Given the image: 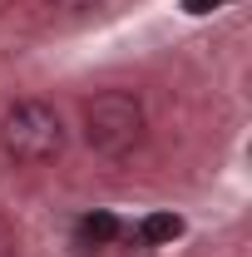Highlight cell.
Masks as SVG:
<instances>
[{
  "label": "cell",
  "mask_w": 252,
  "mask_h": 257,
  "mask_svg": "<svg viewBox=\"0 0 252 257\" xmlns=\"http://www.w3.org/2000/svg\"><path fill=\"white\" fill-rule=\"evenodd\" d=\"M84 139L104 159H124L144 139V104L129 89H104L84 104Z\"/></svg>",
  "instance_id": "1"
},
{
  "label": "cell",
  "mask_w": 252,
  "mask_h": 257,
  "mask_svg": "<svg viewBox=\"0 0 252 257\" xmlns=\"http://www.w3.org/2000/svg\"><path fill=\"white\" fill-rule=\"evenodd\" d=\"M0 144L15 163H50L64 149L60 114L45 99H20V104H10V114L0 124Z\"/></svg>",
  "instance_id": "2"
},
{
  "label": "cell",
  "mask_w": 252,
  "mask_h": 257,
  "mask_svg": "<svg viewBox=\"0 0 252 257\" xmlns=\"http://www.w3.org/2000/svg\"><path fill=\"white\" fill-rule=\"evenodd\" d=\"M114 237H119V218H114V213H89V218H79V232H74L79 252H94V247H109Z\"/></svg>",
  "instance_id": "3"
},
{
  "label": "cell",
  "mask_w": 252,
  "mask_h": 257,
  "mask_svg": "<svg viewBox=\"0 0 252 257\" xmlns=\"http://www.w3.org/2000/svg\"><path fill=\"white\" fill-rule=\"evenodd\" d=\"M178 232H183V218H178V213H149V218L139 223V237H144V242H173Z\"/></svg>",
  "instance_id": "4"
},
{
  "label": "cell",
  "mask_w": 252,
  "mask_h": 257,
  "mask_svg": "<svg viewBox=\"0 0 252 257\" xmlns=\"http://www.w3.org/2000/svg\"><path fill=\"white\" fill-rule=\"evenodd\" d=\"M218 5H227V0H183L188 15H208V10H218Z\"/></svg>",
  "instance_id": "5"
}]
</instances>
